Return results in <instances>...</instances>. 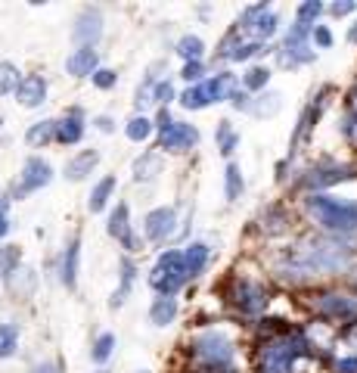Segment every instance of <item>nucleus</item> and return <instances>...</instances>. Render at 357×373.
Returning a JSON list of instances; mask_svg holds the SVG:
<instances>
[{
  "label": "nucleus",
  "instance_id": "obj_1",
  "mask_svg": "<svg viewBox=\"0 0 357 373\" xmlns=\"http://www.w3.org/2000/svg\"><path fill=\"white\" fill-rule=\"evenodd\" d=\"M186 277H190V274H186L183 255H181V252H165V255L159 259V264L152 268L150 286H152L155 292H162V295H174V292L183 286Z\"/></svg>",
  "mask_w": 357,
  "mask_h": 373
},
{
  "label": "nucleus",
  "instance_id": "obj_2",
  "mask_svg": "<svg viewBox=\"0 0 357 373\" xmlns=\"http://www.w3.org/2000/svg\"><path fill=\"white\" fill-rule=\"evenodd\" d=\"M50 181H53V165L47 159H41V155H31L25 162V168H22V181L16 186V196H25V193L41 190V186H47Z\"/></svg>",
  "mask_w": 357,
  "mask_h": 373
},
{
  "label": "nucleus",
  "instance_id": "obj_3",
  "mask_svg": "<svg viewBox=\"0 0 357 373\" xmlns=\"http://www.w3.org/2000/svg\"><path fill=\"white\" fill-rule=\"evenodd\" d=\"M103 28H106L103 13H99L97 6H84V10L78 13V19H75V41L84 44V47L97 44L99 37H103Z\"/></svg>",
  "mask_w": 357,
  "mask_h": 373
},
{
  "label": "nucleus",
  "instance_id": "obj_4",
  "mask_svg": "<svg viewBox=\"0 0 357 373\" xmlns=\"http://www.w3.org/2000/svg\"><path fill=\"white\" fill-rule=\"evenodd\" d=\"M196 140H199V134H196V128H193V124L171 122L168 128H162L159 143H162V150H168V153H186V150H193V143H196Z\"/></svg>",
  "mask_w": 357,
  "mask_h": 373
},
{
  "label": "nucleus",
  "instance_id": "obj_5",
  "mask_svg": "<svg viewBox=\"0 0 357 373\" xmlns=\"http://www.w3.org/2000/svg\"><path fill=\"white\" fill-rule=\"evenodd\" d=\"M16 97H19V103L25 106V109L44 106L47 103V81H44L41 75L22 78V84H19V90H16Z\"/></svg>",
  "mask_w": 357,
  "mask_h": 373
},
{
  "label": "nucleus",
  "instance_id": "obj_6",
  "mask_svg": "<svg viewBox=\"0 0 357 373\" xmlns=\"http://www.w3.org/2000/svg\"><path fill=\"white\" fill-rule=\"evenodd\" d=\"M143 230H146V239H152V243L165 239L174 230V212L171 208H152L143 221Z\"/></svg>",
  "mask_w": 357,
  "mask_h": 373
},
{
  "label": "nucleus",
  "instance_id": "obj_7",
  "mask_svg": "<svg viewBox=\"0 0 357 373\" xmlns=\"http://www.w3.org/2000/svg\"><path fill=\"white\" fill-rule=\"evenodd\" d=\"M97 62H99L97 50H93V47H81V50H75L72 57L66 59V72L72 75V78L93 75V72H97Z\"/></svg>",
  "mask_w": 357,
  "mask_h": 373
},
{
  "label": "nucleus",
  "instance_id": "obj_8",
  "mask_svg": "<svg viewBox=\"0 0 357 373\" xmlns=\"http://www.w3.org/2000/svg\"><path fill=\"white\" fill-rule=\"evenodd\" d=\"M99 165V153L97 150H81L75 159H68L66 165V177L68 181H84L87 174H93V168Z\"/></svg>",
  "mask_w": 357,
  "mask_h": 373
},
{
  "label": "nucleus",
  "instance_id": "obj_9",
  "mask_svg": "<svg viewBox=\"0 0 357 373\" xmlns=\"http://www.w3.org/2000/svg\"><path fill=\"white\" fill-rule=\"evenodd\" d=\"M84 137V122H81V109H72L62 122H56V140L59 143H78Z\"/></svg>",
  "mask_w": 357,
  "mask_h": 373
},
{
  "label": "nucleus",
  "instance_id": "obj_10",
  "mask_svg": "<svg viewBox=\"0 0 357 373\" xmlns=\"http://www.w3.org/2000/svg\"><path fill=\"white\" fill-rule=\"evenodd\" d=\"M53 140H56V122H37V124H31V128L25 131V143L35 146V150L53 143Z\"/></svg>",
  "mask_w": 357,
  "mask_h": 373
},
{
  "label": "nucleus",
  "instance_id": "obj_11",
  "mask_svg": "<svg viewBox=\"0 0 357 373\" xmlns=\"http://www.w3.org/2000/svg\"><path fill=\"white\" fill-rule=\"evenodd\" d=\"M177 317V299H171V295H162V299H155L152 302V308H150V321L155 326H168L171 321Z\"/></svg>",
  "mask_w": 357,
  "mask_h": 373
},
{
  "label": "nucleus",
  "instance_id": "obj_12",
  "mask_svg": "<svg viewBox=\"0 0 357 373\" xmlns=\"http://www.w3.org/2000/svg\"><path fill=\"white\" fill-rule=\"evenodd\" d=\"M131 208H128V202H121V206H115L112 208V215H109V237H115V239H124L131 233Z\"/></svg>",
  "mask_w": 357,
  "mask_h": 373
},
{
  "label": "nucleus",
  "instance_id": "obj_13",
  "mask_svg": "<svg viewBox=\"0 0 357 373\" xmlns=\"http://www.w3.org/2000/svg\"><path fill=\"white\" fill-rule=\"evenodd\" d=\"M78 259H81V239H72L66 249V259H62V283L72 286L78 277Z\"/></svg>",
  "mask_w": 357,
  "mask_h": 373
},
{
  "label": "nucleus",
  "instance_id": "obj_14",
  "mask_svg": "<svg viewBox=\"0 0 357 373\" xmlns=\"http://www.w3.org/2000/svg\"><path fill=\"white\" fill-rule=\"evenodd\" d=\"M112 190H115V177H112V174H106L103 181H99L97 186H93L90 202H87V208H90L93 215H99V212H103V206L109 202V196H112Z\"/></svg>",
  "mask_w": 357,
  "mask_h": 373
},
{
  "label": "nucleus",
  "instance_id": "obj_15",
  "mask_svg": "<svg viewBox=\"0 0 357 373\" xmlns=\"http://www.w3.org/2000/svg\"><path fill=\"white\" fill-rule=\"evenodd\" d=\"M134 280H137V268H134V261H128V259H124V261H121V286L112 292V302H109V305H112V308H121L124 295L131 292Z\"/></svg>",
  "mask_w": 357,
  "mask_h": 373
},
{
  "label": "nucleus",
  "instance_id": "obj_16",
  "mask_svg": "<svg viewBox=\"0 0 357 373\" xmlns=\"http://www.w3.org/2000/svg\"><path fill=\"white\" fill-rule=\"evenodd\" d=\"M22 261V249L19 246H4L0 249V280H10L19 271Z\"/></svg>",
  "mask_w": 357,
  "mask_h": 373
},
{
  "label": "nucleus",
  "instance_id": "obj_17",
  "mask_svg": "<svg viewBox=\"0 0 357 373\" xmlns=\"http://www.w3.org/2000/svg\"><path fill=\"white\" fill-rule=\"evenodd\" d=\"M208 261V246L205 243H193L183 252V264H186V274H199L202 264Z\"/></svg>",
  "mask_w": 357,
  "mask_h": 373
},
{
  "label": "nucleus",
  "instance_id": "obj_18",
  "mask_svg": "<svg viewBox=\"0 0 357 373\" xmlns=\"http://www.w3.org/2000/svg\"><path fill=\"white\" fill-rule=\"evenodd\" d=\"M16 348H19V326L0 324V357H13Z\"/></svg>",
  "mask_w": 357,
  "mask_h": 373
},
{
  "label": "nucleus",
  "instance_id": "obj_19",
  "mask_svg": "<svg viewBox=\"0 0 357 373\" xmlns=\"http://www.w3.org/2000/svg\"><path fill=\"white\" fill-rule=\"evenodd\" d=\"M199 355L202 357H217V361H221V357H230V345L221 336H205L199 342Z\"/></svg>",
  "mask_w": 357,
  "mask_h": 373
},
{
  "label": "nucleus",
  "instance_id": "obj_20",
  "mask_svg": "<svg viewBox=\"0 0 357 373\" xmlns=\"http://www.w3.org/2000/svg\"><path fill=\"white\" fill-rule=\"evenodd\" d=\"M22 84L19 72H16L13 62H0V97H6V93H16Z\"/></svg>",
  "mask_w": 357,
  "mask_h": 373
},
{
  "label": "nucleus",
  "instance_id": "obj_21",
  "mask_svg": "<svg viewBox=\"0 0 357 373\" xmlns=\"http://www.w3.org/2000/svg\"><path fill=\"white\" fill-rule=\"evenodd\" d=\"M155 171H159V159H155L152 153H143L134 162V181H152Z\"/></svg>",
  "mask_w": 357,
  "mask_h": 373
},
{
  "label": "nucleus",
  "instance_id": "obj_22",
  "mask_svg": "<svg viewBox=\"0 0 357 373\" xmlns=\"http://www.w3.org/2000/svg\"><path fill=\"white\" fill-rule=\"evenodd\" d=\"M124 131H128V140H134V143H143V140L152 134V122L143 119V115H137V119H131L128 124H124Z\"/></svg>",
  "mask_w": 357,
  "mask_h": 373
},
{
  "label": "nucleus",
  "instance_id": "obj_23",
  "mask_svg": "<svg viewBox=\"0 0 357 373\" xmlns=\"http://www.w3.org/2000/svg\"><path fill=\"white\" fill-rule=\"evenodd\" d=\"M202 50H205V47H202V41L199 37H181V44H177V53H181V57H186L190 62H199L202 59Z\"/></svg>",
  "mask_w": 357,
  "mask_h": 373
},
{
  "label": "nucleus",
  "instance_id": "obj_24",
  "mask_svg": "<svg viewBox=\"0 0 357 373\" xmlns=\"http://www.w3.org/2000/svg\"><path fill=\"white\" fill-rule=\"evenodd\" d=\"M112 348H115V336L112 333H103V336L97 339V345H93V361L106 364L109 357H112Z\"/></svg>",
  "mask_w": 357,
  "mask_h": 373
},
{
  "label": "nucleus",
  "instance_id": "obj_25",
  "mask_svg": "<svg viewBox=\"0 0 357 373\" xmlns=\"http://www.w3.org/2000/svg\"><path fill=\"white\" fill-rule=\"evenodd\" d=\"M181 103L186 106V109H199V106H205V103H212V100H208V93H205V84H202V88H190L181 97Z\"/></svg>",
  "mask_w": 357,
  "mask_h": 373
},
{
  "label": "nucleus",
  "instance_id": "obj_26",
  "mask_svg": "<svg viewBox=\"0 0 357 373\" xmlns=\"http://www.w3.org/2000/svg\"><path fill=\"white\" fill-rule=\"evenodd\" d=\"M90 78H93V88H99V90H112L115 81H119V75H115L112 69H97Z\"/></svg>",
  "mask_w": 357,
  "mask_h": 373
},
{
  "label": "nucleus",
  "instance_id": "obj_27",
  "mask_svg": "<svg viewBox=\"0 0 357 373\" xmlns=\"http://www.w3.org/2000/svg\"><path fill=\"white\" fill-rule=\"evenodd\" d=\"M152 103H155V84L146 81L143 88L137 90V109H146V106H152Z\"/></svg>",
  "mask_w": 357,
  "mask_h": 373
},
{
  "label": "nucleus",
  "instance_id": "obj_28",
  "mask_svg": "<svg viewBox=\"0 0 357 373\" xmlns=\"http://www.w3.org/2000/svg\"><path fill=\"white\" fill-rule=\"evenodd\" d=\"M239 190H243V181H239V171L236 168H227V196H239Z\"/></svg>",
  "mask_w": 357,
  "mask_h": 373
},
{
  "label": "nucleus",
  "instance_id": "obj_29",
  "mask_svg": "<svg viewBox=\"0 0 357 373\" xmlns=\"http://www.w3.org/2000/svg\"><path fill=\"white\" fill-rule=\"evenodd\" d=\"M264 81H267V72H264V69H252V72H248V78H246L248 88H261Z\"/></svg>",
  "mask_w": 357,
  "mask_h": 373
},
{
  "label": "nucleus",
  "instance_id": "obj_30",
  "mask_svg": "<svg viewBox=\"0 0 357 373\" xmlns=\"http://www.w3.org/2000/svg\"><path fill=\"white\" fill-rule=\"evenodd\" d=\"M171 84L168 81H162V84H155V100H159V103H171Z\"/></svg>",
  "mask_w": 357,
  "mask_h": 373
},
{
  "label": "nucleus",
  "instance_id": "obj_31",
  "mask_svg": "<svg viewBox=\"0 0 357 373\" xmlns=\"http://www.w3.org/2000/svg\"><path fill=\"white\" fill-rule=\"evenodd\" d=\"M199 75H202V66H199V62H190V66L183 69V78H186V81H199Z\"/></svg>",
  "mask_w": 357,
  "mask_h": 373
},
{
  "label": "nucleus",
  "instance_id": "obj_32",
  "mask_svg": "<svg viewBox=\"0 0 357 373\" xmlns=\"http://www.w3.org/2000/svg\"><path fill=\"white\" fill-rule=\"evenodd\" d=\"M31 373H62V367L59 364H53V361H44V364H37Z\"/></svg>",
  "mask_w": 357,
  "mask_h": 373
},
{
  "label": "nucleus",
  "instance_id": "obj_33",
  "mask_svg": "<svg viewBox=\"0 0 357 373\" xmlns=\"http://www.w3.org/2000/svg\"><path fill=\"white\" fill-rule=\"evenodd\" d=\"M97 128H99V131H106V134H112V128H115V122H112V119H109V115H99V119H97Z\"/></svg>",
  "mask_w": 357,
  "mask_h": 373
},
{
  "label": "nucleus",
  "instance_id": "obj_34",
  "mask_svg": "<svg viewBox=\"0 0 357 373\" xmlns=\"http://www.w3.org/2000/svg\"><path fill=\"white\" fill-rule=\"evenodd\" d=\"M6 208H10V196L0 193V218H6Z\"/></svg>",
  "mask_w": 357,
  "mask_h": 373
},
{
  "label": "nucleus",
  "instance_id": "obj_35",
  "mask_svg": "<svg viewBox=\"0 0 357 373\" xmlns=\"http://www.w3.org/2000/svg\"><path fill=\"white\" fill-rule=\"evenodd\" d=\"M6 233H10V221H6V218H0V239H4Z\"/></svg>",
  "mask_w": 357,
  "mask_h": 373
},
{
  "label": "nucleus",
  "instance_id": "obj_36",
  "mask_svg": "<svg viewBox=\"0 0 357 373\" xmlns=\"http://www.w3.org/2000/svg\"><path fill=\"white\" fill-rule=\"evenodd\" d=\"M0 124H4V119H0Z\"/></svg>",
  "mask_w": 357,
  "mask_h": 373
},
{
  "label": "nucleus",
  "instance_id": "obj_37",
  "mask_svg": "<svg viewBox=\"0 0 357 373\" xmlns=\"http://www.w3.org/2000/svg\"><path fill=\"white\" fill-rule=\"evenodd\" d=\"M99 373H106V370H99Z\"/></svg>",
  "mask_w": 357,
  "mask_h": 373
}]
</instances>
